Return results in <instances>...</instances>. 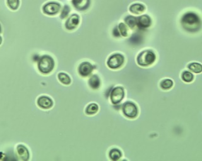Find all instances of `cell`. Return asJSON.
<instances>
[{
	"instance_id": "4316f807",
	"label": "cell",
	"mask_w": 202,
	"mask_h": 161,
	"mask_svg": "<svg viewBox=\"0 0 202 161\" xmlns=\"http://www.w3.org/2000/svg\"><path fill=\"white\" fill-rule=\"evenodd\" d=\"M1 30H2V28H1V26H0V32H1Z\"/></svg>"
},
{
	"instance_id": "ffe728a7",
	"label": "cell",
	"mask_w": 202,
	"mask_h": 161,
	"mask_svg": "<svg viewBox=\"0 0 202 161\" xmlns=\"http://www.w3.org/2000/svg\"><path fill=\"white\" fill-rule=\"evenodd\" d=\"M188 68L193 72L196 73L201 72V65L198 63H191L188 66Z\"/></svg>"
},
{
	"instance_id": "52a82bcc",
	"label": "cell",
	"mask_w": 202,
	"mask_h": 161,
	"mask_svg": "<svg viewBox=\"0 0 202 161\" xmlns=\"http://www.w3.org/2000/svg\"><path fill=\"white\" fill-rule=\"evenodd\" d=\"M60 5L57 3H49L46 4L43 8V11L45 13L50 15L56 14L60 10Z\"/></svg>"
},
{
	"instance_id": "277c9868",
	"label": "cell",
	"mask_w": 202,
	"mask_h": 161,
	"mask_svg": "<svg viewBox=\"0 0 202 161\" xmlns=\"http://www.w3.org/2000/svg\"><path fill=\"white\" fill-rule=\"evenodd\" d=\"M124 62V57L119 53L111 56L108 61V66L111 69H117L121 67Z\"/></svg>"
},
{
	"instance_id": "d6986e66",
	"label": "cell",
	"mask_w": 202,
	"mask_h": 161,
	"mask_svg": "<svg viewBox=\"0 0 202 161\" xmlns=\"http://www.w3.org/2000/svg\"><path fill=\"white\" fill-rule=\"evenodd\" d=\"M58 79L61 83L65 84H69L71 83V79L65 73H59L58 74Z\"/></svg>"
},
{
	"instance_id": "3957f363",
	"label": "cell",
	"mask_w": 202,
	"mask_h": 161,
	"mask_svg": "<svg viewBox=\"0 0 202 161\" xmlns=\"http://www.w3.org/2000/svg\"><path fill=\"white\" fill-rule=\"evenodd\" d=\"M55 66L54 60L49 56H44L39 60L38 67L41 72L43 73H49L53 69Z\"/></svg>"
},
{
	"instance_id": "7402d4cb",
	"label": "cell",
	"mask_w": 202,
	"mask_h": 161,
	"mask_svg": "<svg viewBox=\"0 0 202 161\" xmlns=\"http://www.w3.org/2000/svg\"><path fill=\"white\" fill-rule=\"evenodd\" d=\"M182 78L184 81L188 83L191 82L193 79V75L191 73L188 72V71H185L182 74Z\"/></svg>"
},
{
	"instance_id": "4fadbf2b",
	"label": "cell",
	"mask_w": 202,
	"mask_h": 161,
	"mask_svg": "<svg viewBox=\"0 0 202 161\" xmlns=\"http://www.w3.org/2000/svg\"><path fill=\"white\" fill-rule=\"evenodd\" d=\"M17 153L19 157L23 160H27L29 157V151L25 146L20 145L17 147Z\"/></svg>"
},
{
	"instance_id": "7a4b0ae2",
	"label": "cell",
	"mask_w": 202,
	"mask_h": 161,
	"mask_svg": "<svg viewBox=\"0 0 202 161\" xmlns=\"http://www.w3.org/2000/svg\"><path fill=\"white\" fill-rule=\"evenodd\" d=\"M155 60V53L151 50H144L138 55L137 62L140 66H147L152 64Z\"/></svg>"
},
{
	"instance_id": "d4e9b609",
	"label": "cell",
	"mask_w": 202,
	"mask_h": 161,
	"mask_svg": "<svg viewBox=\"0 0 202 161\" xmlns=\"http://www.w3.org/2000/svg\"><path fill=\"white\" fill-rule=\"evenodd\" d=\"M69 12V8L68 6H65L63 8V10H62V12H61V17L62 18V19H64V18H65L68 15Z\"/></svg>"
},
{
	"instance_id": "603a6c76",
	"label": "cell",
	"mask_w": 202,
	"mask_h": 161,
	"mask_svg": "<svg viewBox=\"0 0 202 161\" xmlns=\"http://www.w3.org/2000/svg\"><path fill=\"white\" fill-rule=\"evenodd\" d=\"M8 5L13 10H16L19 6V0H8Z\"/></svg>"
},
{
	"instance_id": "5bb4252c",
	"label": "cell",
	"mask_w": 202,
	"mask_h": 161,
	"mask_svg": "<svg viewBox=\"0 0 202 161\" xmlns=\"http://www.w3.org/2000/svg\"><path fill=\"white\" fill-rule=\"evenodd\" d=\"M129 10L134 14H140L145 10V7L141 4H134L129 7Z\"/></svg>"
},
{
	"instance_id": "8992f818",
	"label": "cell",
	"mask_w": 202,
	"mask_h": 161,
	"mask_svg": "<svg viewBox=\"0 0 202 161\" xmlns=\"http://www.w3.org/2000/svg\"><path fill=\"white\" fill-rule=\"evenodd\" d=\"M124 89L121 87H117L113 89L111 94V100L113 104L119 103L124 98Z\"/></svg>"
},
{
	"instance_id": "7c38bea8",
	"label": "cell",
	"mask_w": 202,
	"mask_h": 161,
	"mask_svg": "<svg viewBox=\"0 0 202 161\" xmlns=\"http://www.w3.org/2000/svg\"><path fill=\"white\" fill-rule=\"evenodd\" d=\"M74 6L79 10H84L89 7L90 0H73Z\"/></svg>"
},
{
	"instance_id": "e0dca14e",
	"label": "cell",
	"mask_w": 202,
	"mask_h": 161,
	"mask_svg": "<svg viewBox=\"0 0 202 161\" xmlns=\"http://www.w3.org/2000/svg\"><path fill=\"white\" fill-rule=\"evenodd\" d=\"M109 157L112 160H117L121 157V152L117 149H113L110 151Z\"/></svg>"
},
{
	"instance_id": "5b68a950",
	"label": "cell",
	"mask_w": 202,
	"mask_h": 161,
	"mask_svg": "<svg viewBox=\"0 0 202 161\" xmlns=\"http://www.w3.org/2000/svg\"><path fill=\"white\" fill-rule=\"evenodd\" d=\"M122 111L127 117L133 118L136 117L138 114V109L136 105L131 102H126L123 104Z\"/></svg>"
},
{
	"instance_id": "ac0fdd59",
	"label": "cell",
	"mask_w": 202,
	"mask_h": 161,
	"mask_svg": "<svg viewBox=\"0 0 202 161\" xmlns=\"http://www.w3.org/2000/svg\"><path fill=\"white\" fill-rule=\"evenodd\" d=\"M98 109H99V108H98L97 105L95 103H92V104H90L87 107L86 113L88 115H93L97 112Z\"/></svg>"
},
{
	"instance_id": "cb8c5ba5",
	"label": "cell",
	"mask_w": 202,
	"mask_h": 161,
	"mask_svg": "<svg viewBox=\"0 0 202 161\" xmlns=\"http://www.w3.org/2000/svg\"><path fill=\"white\" fill-rule=\"evenodd\" d=\"M119 29L120 31L121 34L123 37H127L128 36V30L126 28V26L122 23H119Z\"/></svg>"
},
{
	"instance_id": "44dd1931",
	"label": "cell",
	"mask_w": 202,
	"mask_h": 161,
	"mask_svg": "<svg viewBox=\"0 0 202 161\" xmlns=\"http://www.w3.org/2000/svg\"><path fill=\"white\" fill-rule=\"evenodd\" d=\"M172 85L173 82L171 79H165L161 83V86L164 89H169L172 87Z\"/></svg>"
},
{
	"instance_id": "9c48e42d",
	"label": "cell",
	"mask_w": 202,
	"mask_h": 161,
	"mask_svg": "<svg viewBox=\"0 0 202 161\" xmlns=\"http://www.w3.org/2000/svg\"><path fill=\"white\" fill-rule=\"evenodd\" d=\"M79 23V17L77 15H73L70 16L66 22V27L68 30L75 29Z\"/></svg>"
},
{
	"instance_id": "2e32d148",
	"label": "cell",
	"mask_w": 202,
	"mask_h": 161,
	"mask_svg": "<svg viewBox=\"0 0 202 161\" xmlns=\"http://www.w3.org/2000/svg\"><path fill=\"white\" fill-rule=\"evenodd\" d=\"M125 22L131 29H133L137 25V19L132 16H127L125 19Z\"/></svg>"
},
{
	"instance_id": "9a60e30c",
	"label": "cell",
	"mask_w": 202,
	"mask_h": 161,
	"mask_svg": "<svg viewBox=\"0 0 202 161\" xmlns=\"http://www.w3.org/2000/svg\"><path fill=\"white\" fill-rule=\"evenodd\" d=\"M89 85L93 89L98 88L100 86V79L97 76L94 75L89 79Z\"/></svg>"
},
{
	"instance_id": "ba28073f",
	"label": "cell",
	"mask_w": 202,
	"mask_h": 161,
	"mask_svg": "<svg viewBox=\"0 0 202 161\" xmlns=\"http://www.w3.org/2000/svg\"><path fill=\"white\" fill-rule=\"evenodd\" d=\"M93 70V66L89 62H84L79 67V73L82 76H89Z\"/></svg>"
},
{
	"instance_id": "484cf974",
	"label": "cell",
	"mask_w": 202,
	"mask_h": 161,
	"mask_svg": "<svg viewBox=\"0 0 202 161\" xmlns=\"http://www.w3.org/2000/svg\"><path fill=\"white\" fill-rule=\"evenodd\" d=\"M2 42V37L0 36V45H1Z\"/></svg>"
},
{
	"instance_id": "8fae6325",
	"label": "cell",
	"mask_w": 202,
	"mask_h": 161,
	"mask_svg": "<svg viewBox=\"0 0 202 161\" xmlns=\"http://www.w3.org/2000/svg\"><path fill=\"white\" fill-rule=\"evenodd\" d=\"M151 24V19L148 15L140 16L137 19V25L142 28H147Z\"/></svg>"
},
{
	"instance_id": "30bf717a",
	"label": "cell",
	"mask_w": 202,
	"mask_h": 161,
	"mask_svg": "<svg viewBox=\"0 0 202 161\" xmlns=\"http://www.w3.org/2000/svg\"><path fill=\"white\" fill-rule=\"evenodd\" d=\"M37 104L41 108L48 109L52 106V101L49 98L46 96H41L37 100Z\"/></svg>"
},
{
	"instance_id": "6da1fadb",
	"label": "cell",
	"mask_w": 202,
	"mask_h": 161,
	"mask_svg": "<svg viewBox=\"0 0 202 161\" xmlns=\"http://www.w3.org/2000/svg\"><path fill=\"white\" fill-rule=\"evenodd\" d=\"M181 23L183 27L190 32L197 31L201 26L199 17L194 13H188L184 15L181 19Z\"/></svg>"
}]
</instances>
